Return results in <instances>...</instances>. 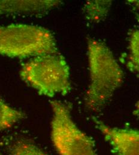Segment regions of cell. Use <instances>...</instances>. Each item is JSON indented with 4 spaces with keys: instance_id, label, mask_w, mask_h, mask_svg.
<instances>
[{
    "instance_id": "1",
    "label": "cell",
    "mask_w": 139,
    "mask_h": 155,
    "mask_svg": "<svg viewBox=\"0 0 139 155\" xmlns=\"http://www.w3.org/2000/svg\"><path fill=\"white\" fill-rule=\"evenodd\" d=\"M88 58L90 82L85 104L99 111L113 96L123 81V72L108 47L96 39H88Z\"/></svg>"
},
{
    "instance_id": "2",
    "label": "cell",
    "mask_w": 139,
    "mask_h": 155,
    "mask_svg": "<svg viewBox=\"0 0 139 155\" xmlns=\"http://www.w3.org/2000/svg\"><path fill=\"white\" fill-rule=\"evenodd\" d=\"M19 74L23 82L44 96H65L71 90L69 66L59 53L31 58L22 64Z\"/></svg>"
},
{
    "instance_id": "3",
    "label": "cell",
    "mask_w": 139,
    "mask_h": 155,
    "mask_svg": "<svg viewBox=\"0 0 139 155\" xmlns=\"http://www.w3.org/2000/svg\"><path fill=\"white\" fill-rule=\"evenodd\" d=\"M57 53L56 39L46 28L27 24L0 26V55L33 58Z\"/></svg>"
},
{
    "instance_id": "4",
    "label": "cell",
    "mask_w": 139,
    "mask_h": 155,
    "mask_svg": "<svg viewBox=\"0 0 139 155\" xmlns=\"http://www.w3.org/2000/svg\"><path fill=\"white\" fill-rule=\"evenodd\" d=\"M51 122L52 143L60 155H96L92 140L81 131L73 121L70 107L52 100Z\"/></svg>"
},
{
    "instance_id": "5",
    "label": "cell",
    "mask_w": 139,
    "mask_h": 155,
    "mask_svg": "<svg viewBox=\"0 0 139 155\" xmlns=\"http://www.w3.org/2000/svg\"><path fill=\"white\" fill-rule=\"evenodd\" d=\"M97 127L116 155H139V131L110 127L96 119Z\"/></svg>"
},
{
    "instance_id": "6",
    "label": "cell",
    "mask_w": 139,
    "mask_h": 155,
    "mask_svg": "<svg viewBox=\"0 0 139 155\" xmlns=\"http://www.w3.org/2000/svg\"><path fill=\"white\" fill-rule=\"evenodd\" d=\"M61 4V1L57 0H0V16L43 15Z\"/></svg>"
},
{
    "instance_id": "7",
    "label": "cell",
    "mask_w": 139,
    "mask_h": 155,
    "mask_svg": "<svg viewBox=\"0 0 139 155\" xmlns=\"http://www.w3.org/2000/svg\"><path fill=\"white\" fill-rule=\"evenodd\" d=\"M112 5V1L94 0L86 1L83 7V14L86 20L97 23L108 16Z\"/></svg>"
},
{
    "instance_id": "8",
    "label": "cell",
    "mask_w": 139,
    "mask_h": 155,
    "mask_svg": "<svg viewBox=\"0 0 139 155\" xmlns=\"http://www.w3.org/2000/svg\"><path fill=\"white\" fill-rule=\"evenodd\" d=\"M7 147L11 155H47L33 141L26 138L13 139Z\"/></svg>"
},
{
    "instance_id": "9",
    "label": "cell",
    "mask_w": 139,
    "mask_h": 155,
    "mask_svg": "<svg viewBox=\"0 0 139 155\" xmlns=\"http://www.w3.org/2000/svg\"><path fill=\"white\" fill-rule=\"evenodd\" d=\"M25 114L0 98V131L12 127L23 119Z\"/></svg>"
},
{
    "instance_id": "10",
    "label": "cell",
    "mask_w": 139,
    "mask_h": 155,
    "mask_svg": "<svg viewBox=\"0 0 139 155\" xmlns=\"http://www.w3.org/2000/svg\"><path fill=\"white\" fill-rule=\"evenodd\" d=\"M128 42V66L139 77V29L131 31Z\"/></svg>"
},
{
    "instance_id": "11",
    "label": "cell",
    "mask_w": 139,
    "mask_h": 155,
    "mask_svg": "<svg viewBox=\"0 0 139 155\" xmlns=\"http://www.w3.org/2000/svg\"><path fill=\"white\" fill-rule=\"evenodd\" d=\"M133 12L136 19L139 24V0H130L126 2Z\"/></svg>"
},
{
    "instance_id": "12",
    "label": "cell",
    "mask_w": 139,
    "mask_h": 155,
    "mask_svg": "<svg viewBox=\"0 0 139 155\" xmlns=\"http://www.w3.org/2000/svg\"><path fill=\"white\" fill-rule=\"evenodd\" d=\"M134 114L139 118V100L135 104V108L134 110Z\"/></svg>"
},
{
    "instance_id": "13",
    "label": "cell",
    "mask_w": 139,
    "mask_h": 155,
    "mask_svg": "<svg viewBox=\"0 0 139 155\" xmlns=\"http://www.w3.org/2000/svg\"><path fill=\"white\" fill-rule=\"evenodd\" d=\"M0 155H2V153H1V152H0Z\"/></svg>"
}]
</instances>
